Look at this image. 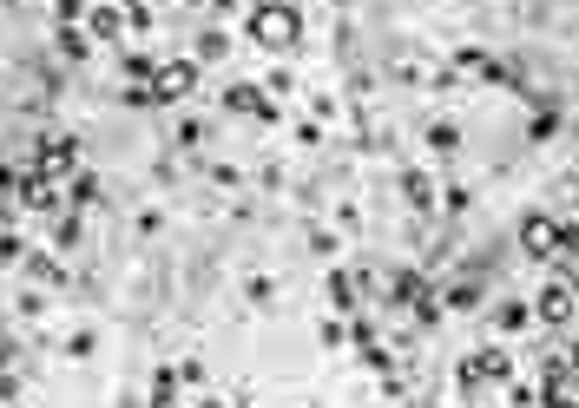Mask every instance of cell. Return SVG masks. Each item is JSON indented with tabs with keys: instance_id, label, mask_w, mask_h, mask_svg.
<instances>
[{
	"instance_id": "6da1fadb",
	"label": "cell",
	"mask_w": 579,
	"mask_h": 408,
	"mask_svg": "<svg viewBox=\"0 0 579 408\" xmlns=\"http://www.w3.org/2000/svg\"><path fill=\"white\" fill-rule=\"evenodd\" d=\"M251 40L264 53H290L303 40V14L290 7V0H264V7L251 14Z\"/></svg>"
},
{
	"instance_id": "7a4b0ae2",
	"label": "cell",
	"mask_w": 579,
	"mask_h": 408,
	"mask_svg": "<svg viewBox=\"0 0 579 408\" xmlns=\"http://www.w3.org/2000/svg\"><path fill=\"white\" fill-rule=\"evenodd\" d=\"M533 323H547V330H573L579 323V297H573V283L553 277L540 297H533Z\"/></svg>"
},
{
	"instance_id": "3957f363",
	"label": "cell",
	"mask_w": 579,
	"mask_h": 408,
	"mask_svg": "<svg viewBox=\"0 0 579 408\" xmlns=\"http://www.w3.org/2000/svg\"><path fill=\"white\" fill-rule=\"evenodd\" d=\"M198 93V60H165L152 73V99L158 106H178V99H191Z\"/></svg>"
},
{
	"instance_id": "277c9868",
	"label": "cell",
	"mask_w": 579,
	"mask_h": 408,
	"mask_svg": "<svg viewBox=\"0 0 579 408\" xmlns=\"http://www.w3.org/2000/svg\"><path fill=\"white\" fill-rule=\"evenodd\" d=\"M560 237H566V224H553L547 211H533V218L520 224V251L527 257H560Z\"/></svg>"
},
{
	"instance_id": "5b68a950",
	"label": "cell",
	"mask_w": 579,
	"mask_h": 408,
	"mask_svg": "<svg viewBox=\"0 0 579 408\" xmlns=\"http://www.w3.org/2000/svg\"><path fill=\"white\" fill-rule=\"evenodd\" d=\"M218 106H224V112H251V119H257V106H264V93H257L251 79H231V86H224V93H218Z\"/></svg>"
},
{
	"instance_id": "8992f818",
	"label": "cell",
	"mask_w": 579,
	"mask_h": 408,
	"mask_svg": "<svg viewBox=\"0 0 579 408\" xmlns=\"http://www.w3.org/2000/svg\"><path fill=\"white\" fill-rule=\"evenodd\" d=\"M86 27H93V40H126V14H119V7H93Z\"/></svg>"
},
{
	"instance_id": "52a82bcc",
	"label": "cell",
	"mask_w": 579,
	"mask_h": 408,
	"mask_svg": "<svg viewBox=\"0 0 579 408\" xmlns=\"http://www.w3.org/2000/svg\"><path fill=\"white\" fill-rule=\"evenodd\" d=\"M402 198L415 204V211H441V198H435V185H428L422 172H402Z\"/></svg>"
},
{
	"instance_id": "ba28073f",
	"label": "cell",
	"mask_w": 579,
	"mask_h": 408,
	"mask_svg": "<svg viewBox=\"0 0 579 408\" xmlns=\"http://www.w3.org/2000/svg\"><path fill=\"white\" fill-rule=\"evenodd\" d=\"M329 303H336L343 316H356V310H362V290H356V277H343V270H336V277H329Z\"/></svg>"
},
{
	"instance_id": "9c48e42d",
	"label": "cell",
	"mask_w": 579,
	"mask_h": 408,
	"mask_svg": "<svg viewBox=\"0 0 579 408\" xmlns=\"http://www.w3.org/2000/svg\"><path fill=\"white\" fill-rule=\"evenodd\" d=\"M527 323H533V310H527V303H501V310H494V330H501V336L527 330Z\"/></svg>"
},
{
	"instance_id": "30bf717a",
	"label": "cell",
	"mask_w": 579,
	"mask_h": 408,
	"mask_svg": "<svg viewBox=\"0 0 579 408\" xmlns=\"http://www.w3.org/2000/svg\"><path fill=\"white\" fill-rule=\"evenodd\" d=\"M53 47H60V60H86V53H93V40H86L79 27H60V40H53Z\"/></svg>"
},
{
	"instance_id": "8fae6325",
	"label": "cell",
	"mask_w": 579,
	"mask_h": 408,
	"mask_svg": "<svg viewBox=\"0 0 579 408\" xmlns=\"http://www.w3.org/2000/svg\"><path fill=\"white\" fill-rule=\"evenodd\" d=\"M224 53H231V40H224L218 27L211 33H198V66H211V60H224Z\"/></svg>"
},
{
	"instance_id": "7c38bea8",
	"label": "cell",
	"mask_w": 579,
	"mask_h": 408,
	"mask_svg": "<svg viewBox=\"0 0 579 408\" xmlns=\"http://www.w3.org/2000/svg\"><path fill=\"white\" fill-rule=\"evenodd\" d=\"M27 277H40V283H66V264H60V257H27Z\"/></svg>"
},
{
	"instance_id": "4fadbf2b",
	"label": "cell",
	"mask_w": 579,
	"mask_h": 408,
	"mask_svg": "<svg viewBox=\"0 0 579 408\" xmlns=\"http://www.w3.org/2000/svg\"><path fill=\"white\" fill-rule=\"evenodd\" d=\"M428 145H435L441 158H454V152H461V132H454V126H428Z\"/></svg>"
},
{
	"instance_id": "5bb4252c",
	"label": "cell",
	"mask_w": 579,
	"mask_h": 408,
	"mask_svg": "<svg viewBox=\"0 0 579 408\" xmlns=\"http://www.w3.org/2000/svg\"><path fill=\"white\" fill-rule=\"evenodd\" d=\"M53 14H60V27H79V20L93 14V7H86V0H60V7H53Z\"/></svg>"
},
{
	"instance_id": "9a60e30c",
	"label": "cell",
	"mask_w": 579,
	"mask_h": 408,
	"mask_svg": "<svg viewBox=\"0 0 579 408\" xmlns=\"http://www.w3.org/2000/svg\"><path fill=\"white\" fill-rule=\"evenodd\" d=\"M547 408H579V402H547Z\"/></svg>"
},
{
	"instance_id": "2e32d148",
	"label": "cell",
	"mask_w": 579,
	"mask_h": 408,
	"mask_svg": "<svg viewBox=\"0 0 579 408\" xmlns=\"http://www.w3.org/2000/svg\"><path fill=\"white\" fill-rule=\"evenodd\" d=\"M204 408H231V402H204Z\"/></svg>"
}]
</instances>
